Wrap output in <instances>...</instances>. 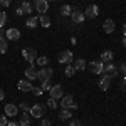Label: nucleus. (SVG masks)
Here are the masks:
<instances>
[{
  "instance_id": "obj_1",
  "label": "nucleus",
  "mask_w": 126,
  "mask_h": 126,
  "mask_svg": "<svg viewBox=\"0 0 126 126\" xmlns=\"http://www.w3.org/2000/svg\"><path fill=\"white\" fill-rule=\"evenodd\" d=\"M93 74H103V71H104V62H101V61H93V62H87L86 66Z\"/></svg>"
},
{
  "instance_id": "obj_2",
  "label": "nucleus",
  "mask_w": 126,
  "mask_h": 126,
  "mask_svg": "<svg viewBox=\"0 0 126 126\" xmlns=\"http://www.w3.org/2000/svg\"><path fill=\"white\" fill-rule=\"evenodd\" d=\"M57 61L61 64H72L74 61V56H72V50H62L57 56Z\"/></svg>"
},
{
  "instance_id": "obj_3",
  "label": "nucleus",
  "mask_w": 126,
  "mask_h": 126,
  "mask_svg": "<svg viewBox=\"0 0 126 126\" xmlns=\"http://www.w3.org/2000/svg\"><path fill=\"white\" fill-rule=\"evenodd\" d=\"M22 56H24V59H25L27 62H35V59H37V50L34 47H25L22 50Z\"/></svg>"
},
{
  "instance_id": "obj_4",
  "label": "nucleus",
  "mask_w": 126,
  "mask_h": 126,
  "mask_svg": "<svg viewBox=\"0 0 126 126\" xmlns=\"http://www.w3.org/2000/svg\"><path fill=\"white\" fill-rule=\"evenodd\" d=\"M52 74H54V71L50 67H40L37 71V79H40L44 82V81H49V79L52 78Z\"/></svg>"
},
{
  "instance_id": "obj_5",
  "label": "nucleus",
  "mask_w": 126,
  "mask_h": 126,
  "mask_svg": "<svg viewBox=\"0 0 126 126\" xmlns=\"http://www.w3.org/2000/svg\"><path fill=\"white\" fill-rule=\"evenodd\" d=\"M61 106L64 108V109H78V104L74 103V99H72V96H71V94H67V96H62Z\"/></svg>"
},
{
  "instance_id": "obj_6",
  "label": "nucleus",
  "mask_w": 126,
  "mask_h": 126,
  "mask_svg": "<svg viewBox=\"0 0 126 126\" xmlns=\"http://www.w3.org/2000/svg\"><path fill=\"white\" fill-rule=\"evenodd\" d=\"M29 113L34 118H42V116H44V113H46V106H44V104H34V106L30 108Z\"/></svg>"
},
{
  "instance_id": "obj_7",
  "label": "nucleus",
  "mask_w": 126,
  "mask_h": 126,
  "mask_svg": "<svg viewBox=\"0 0 126 126\" xmlns=\"http://www.w3.org/2000/svg\"><path fill=\"white\" fill-rule=\"evenodd\" d=\"M50 97H54V99H57V97H62L64 96V89L61 84H54V86H50Z\"/></svg>"
},
{
  "instance_id": "obj_8",
  "label": "nucleus",
  "mask_w": 126,
  "mask_h": 126,
  "mask_svg": "<svg viewBox=\"0 0 126 126\" xmlns=\"http://www.w3.org/2000/svg\"><path fill=\"white\" fill-rule=\"evenodd\" d=\"M34 2H35V10L39 12V15H44L49 9L47 0H34Z\"/></svg>"
},
{
  "instance_id": "obj_9",
  "label": "nucleus",
  "mask_w": 126,
  "mask_h": 126,
  "mask_svg": "<svg viewBox=\"0 0 126 126\" xmlns=\"http://www.w3.org/2000/svg\"><path fill=\"white\" fill-rule=\"evenodd\" d=\"M17 87H19V91H22V93H27V91H32V82H30L29 79H22V81H19V84H17Z\"/></svg>"
},
{
  "instance_id": "obj_10",
  "label": "nucleus",
  "mask_w": 126,
  "mask_h": 126,
  "mask_svg": "<svg viewBox=\"0 0 126 126\" xmlns=\"http://www.w3.org/2000/svg\"><path fill=\"white\" fill-rule=\"evenodd\" d=\"M109 86H111V78H109L108 74H104V72H103L101 81H99V87H101L103 91H108V89H109Z\"/></svg>"
},
{
  "instance_id": "obj_11",
  "label": "nucleus",
  "mask_w": 126,
  "mask_h": 126,
  "mask_svg": "<svg viewBox=\"0 0 126 126\" xmlns=\"http://www.w3.org/2000/svg\"><path fill=\"white\" fill-rule=\"evenodd\" d=\"M71 17H72V22H74V24H82V20L86 19V17H84V12H82V10H72Z\"/></svg>"
},
{
  "instance_id": "obj_12",
  "label": "nucleus",
  "mask_w": 126,
  "mask_h": 126,
  "mask_svg": "<svg viewBox=\"0 0 126 126\" xmlns=\"http://www.w3.org/2000/svg\"><path fill=\"white\" fill-rule=\"evenodd\" d=\"M114 29H116L114 20L108 19V20H104V22H103V30H104L106 34H113V32H114Z\"/></svg>"
},
{
  "instance_id": "obj_13",
  "label": "nucleus",
  "mask_w": 126,
  "mask_h": 126,
  "mask_svg": "<svg viewBox=\"0 0 126 126\" xmlns=\"http://www.w3.org/2000/svg\"><path fill=\"white\" fill-rule=\"evenodd\" d=\"M97 12H99L97 5H89V7L84 10V17H87V19H94V17L97 15Z\"/></svg>"
},
{
  "instance_id": "obj_14",
  "label": "nucleus",
  "mask_w": 126,
  "mask_h": 126,
  "mask_svg": "<svg viewBox=\"0 0 126 126\" xmlns=\"http://www.w3.org/2000/svg\"><path fill=\"white\" fill-rule=\"evenodd\" d=\"M5 35H7V39L9 40H19L20 39V30L19 29H9L7 32H5Z\"/></svg>"
},
{
  "instance_id": "obj_15",
  "label": "nucleus",
  "mask_w": 126,
  "mask_h": 126,
  "mask_svg": "<svg viewBox=\"0 0 126 126\" xmlns=\"http://www.w3.org/2000/svg\"><path fill=\"white\" fill-rule=\"evenodd\" d=\"M17 111H19V108L15 104H5V116L7 118H15Z\"/></svg>"
},
{
  "instance_id": "obj_16",
  "label": "nucleus",
  "mask_w": 126,
  "mask_h": 126,
  "mask_svg": "<svg viewBox=\"0 0 126 126\" xmlns=\"http://www.w3.org/2000/svg\"><path fill=\"white\" fill-rule=\"evenodd\" d=\"M24 74H25V78L29 79V81H35V79H37V71H35V67H34V66L27 67Z\"/></svg>"
},
{
  "instance_id": "obj_17",
  "label": "nucleus",
  "mask_w": 126,
  "mask_h": 126,
  "mask_svg": "<svg viewBox=\"0 0 126 126\" xmlns=\"http://www.w3.org/2000/svg\"><path fill=\"white\" fill-rule=\"evenodd\" d=\"M72 66H74L76 71H84L86 66H87V62L84 61V59H76V61H72Z\"/></svg>"
},
{
  "instance_id": "obj_18",
  "label": "nucleus",
  "mask_w": 126,
  "mask_h": 126,
  "mask_svg": "<svg viewBox=\"0 0 126 126\" xmlns=\"http://www.w3.org/2000/svg\"><path fill=\"white\" fill-rule=\"evenodd\" d=\"M113 57H114V56H113V50H104V52L101 54V59H99V61L104 62V64H108V62L113 61Z\"/></svg>"
},
{
  "instance_id": "obj_19",
  "label": "nucleus",
  "mask_w": 126,
  "mask_h": 126,
  "mask_svg": "<svg viewBox=\"0 0 126 126\" xmlns=\"http://www.w3.org/2000/svg\"><path fill=\"white\" fill-rule=\"evenodd\" d=\"M25 25H27L29 29H35V27H39V17H29L27 22H25Z\"/></svg>"
},
{
  "instance_id": "obj_20",
  "label": "nucleus",
  "mask_w": 126,
  "mask_h": 126,
  "mask_svg": "<svg viewBox=\"0 0 126 126\" xmlns=\"http://www.w3.org/2000/svg\"><path fill=\"white\" fill-rule=\"evenodd\" d=\"M39 25L44 27V29H47L49 25H50V19H49L46 14H44V15H39Z\"/></svg>"
},
{
  "instance_id": "obj_21",
  "label": "nucleus",
  "mask_w": 126,
  "mask_h": 126,
  "mask_svg": "<svg viewBox=\"0 0 126 126\" xmlns=\"http://www.w3.org/2000/svg\"><path fill=\"white\" fill-rule=\"evenodd\" d=\"M19 9L22 10V14H30V12H32V5H30L29 2H24V3L20 5Z\"/></svg>"
},
{
  "instance_id": "obj_22",
  "label": "nucleus",
  "mask_w": 126,
  "mask_h": 126,
  "mask_svg": "<svg viewBox=\"0 0 126 126\" xmlns=\"http://www.w3.org/2000/svg\"><path fill=\"white\" fill-rule=\"evenodd\" d=\"M59 118H61L62 121H66V119H69V118H72V113H71L69 109H62L61 114H59Z\"/></svg>"
},
{
  "instance_id": "obj_23",
  "label": "nucleus",
  "mask_w": 126,
  "mask_h": 126,
  "mask_svg": "<svg viewBox=\"0 0 126 126\" xmlns=\"http://www.w3.org/2000/svg\"><path fill=\"white\" fill-rule=\"evenodd\" d=\"M47 62H49V57H46V56H40V57L35 59V64H39L40 67H46Z\"/></svg>"
},
{
  "instance_id": "obj_24",
  "label": "nucleus",
  "mask_w": 126,
  "mask_h": 126,
  "mask_svg": "<svg viewBox=\"0 0 126 126\" xmlns=\"http://www.w3.org/2000/svg\"><path fill=\"white\" fill-rule=\"evenodd\" d=\"M72 14V7L71 5H62L61 7V15H71Z\"/></svg>"
},
{
  "instance_id": "obj_25",
  "label": "nucleus",
  "mask_w": 126,
  "mask_h": 126,
  "mask_svg": "<svg viewBox=\"0 0 126 126\" xmlns=\"http://www.w3.org/2000/svg\"><path fill=\"white\" fill-rule=\"evenodd\" d=\"M64 72H66V76H67V78H72V76H74V72H76V69H74L72 64H67V67H66Z\"/></svg>"
},
{
  "instance_id": "obj_26",
  "label": "nucleus",
  "mask_w": 126,
  "mask_h": 126,
  "mask_svg": "<svg viewBox=\"0 0 126 126\" xmlns=\"http://www.w3.org/2000/svg\"><path fill=\"white\" fill-rule=\"evenodd\" d=\"M7 47H9L7 46V40L3 39V37H0V54H5L7 52Z\"/></svg>"
},
{
  "instance_id": "obj_27",
  "label": "nucleus",
  "mask_w": 126,
  "mask_h": 126,
  "mask_svg": "<svg viewBox=\"0 0 126 126\" xmlns=\"http://www.w3.org/2000/svg\"><path fill=\"white\" fill-rule=\"evenodd\" d=\"M19 125H20V126H29V125H30V118L27 116V114H24V116L20 118Z\"/></svg>"
},
{
  "instance_id": "obj_28",
  "label": "nucleus",
  "mask_w": 126,
  "mask_h": 126,
  "mask_svg": "<svg viewBox=\"0 0 126 126\" xmlns=\"http://www.w3.org/2000/svg\"><path fill=\"white\" fill-rule=\"evenodd\" d=\"M47 106L50 108V109H56V108H57V103H56L54 97H49V99H47Z\"/></svg>"
},
{
  "instance_id": "obj_29",
  "label": "nucleus",
  "mask_w": 126,
  "mask_h": 126,
  "mask_svg": "<svg viewBox=\"0 0 126 126\" xmlns=\"http://www.w3.org/2000/svg\"><path fill=\"white\" fill-rule=\"evenodd\" d=\"M5 22H7V14L5 12H0V27H3Z\"/></svg>"
},
{
  "instance_id": "obj_30",
  "label": "nucleus",
  "mask_w": 126,
  "mask_h": 126,
  "mask_svg": "<svg viewBox=\"0 0 126 126\" xmlns=\"http://www.w3.org/2000/svg\"><path fill=\"white\" fill-rule=\"evenodd\" d=\"M50 86H52V84H50V79H49V81H44V82H42V91H49V89H50Z\"/></svg>"
},
{
  "instance_id": "obj_31",
  "label": "nucleus",
  "mask_w": 126,
  "mask_h": 126,
  "mask_svg": "<svg viewBox=\"0 0 126 126\" xmlns=\"http://www.w3.org/2000/svg\"><path fill=\"white\" fill-rule=\"evenodd\" d=\"M42 93H44L42 87H32V94L34 96H42Z\"/></svg>"
},
{
  "instance_id": "obj_32",
  "label": "nucleus",
  "mask_w": 126,
  "mask_h": 126,
  "mask_svg": "<svg viewBox=\"0 0 126 126\" xmlns=\"http://www.w3.org/2000/svg\"><path fill=\"white\" fill-rule=\"evenodd\" d=\"M7 123H9L7 121V116L5 114H0V126H7Z\"/></svg>"
},
{
  "instance_id": "obj_33",
  "label": "nucleus",
  "mask_w": 126,
  "mask_h": 126,
  "mask_svg": "<svg viewBox=\"0 0 126 126\" xmlns=\"http://www.w3.org/2000/svg\"><path fill=\"white\" fill-rule=\"evenodd\" d=\"M20 109H22V111H24L25 114H27V113H29V111H30V108L27 106V103H22V104H20Z\"/></svg>"
},
{
  "instance_id": "obj_34",
  "label": "nucleus",
  "mask_w": 126,
  "mask_h": 126,
  "mask_svg": "<svg viewBox=\"0 0 126 126\" xmlns=\"http://www.w3.org/2000/svg\"><path fill=\"white\" fill-rule=\"evenodd\" d=\"M69 126H82V125H81V121H79V119H72Z\"/></svg>"
},
{
  "instance_id": "obj_35",
  "label": "nucleus",
  "mask_w": 126,
  "mask_h": 126,
  "mask_svg": "<svg viewBox=\"0 0 126 126\" xmlns=\"http://www.w3.org/2000/svg\"><path fill=\"white\" fill-rule=\"evenodd\" d=\"M10 2H12V0H0V5H3V7H9Z\"/></svg>"
},
{
  "instance_id": "obj_36",
  "label": "nucleus",
  "mask_w": 126,
  "mask_h": 126,
  "mask_svg": "<svg viewBox=\"0 0 126 126\" xmlns=\"http://www.w3.org/2000/svg\"><path fill=\"white\" fill-rule=\"evenodd\" d=\"M40 126H52V125H50L49 119H42V121H40Z\"/></svg>"
},
{
  "instance_id": "obj_37",
  "label": "nucleus",
  "mask_w": 126,
  "mask_h": 126,
  "mask_svg": "<svg viewBox=\"0 0 126 126\" xmlns=\"http://www.w3.org/2000/svg\"><path fill=\"white\" fill-rule=\"evenodd\" d=\"M3 97H5V91H3V89H2V87H0V101H2V99H3Z\"/></svg>"
},
{
  "instance_id": "obj_38",
  "label": "nucleus",
  "mask_w": 126,
  "mask_h": 126,
  "mask_svg": "<svg viewBox=\"0 0 126 126\" xmlns=\"http://www.w3.org/2000/svg\"><path fill=\"white\" fill-rule=\"evenodd\" d=\"M121 86H123V89L126 91V76H125V79H123V82H121Z\"/></svg>"
},
{
  "instance_id": "obj_39",
  "label": "nucleus",
  "mask_w": 126,
  "mask_h": 126,
  "mask_svg": "<svg viewBox=\"0 0 126 126\" xmlns=\"http://www.w3.org/2000/svg\"><path fill=\"white\" fill-rule=\"evenodd\" d=\"M121 71H123V72L126 74V62H125V64H121Z\"/></svg>"
},
{
  "instance_id": "obj_40",
  "label": "nucleus",
  "mask_w": 126,
  "mask_h": 126,
  "mask_svg": "<svg viewBox=\"0 0 126 126\" xmlns=\"http://www.w3.org/2000/svg\"><path fill=\"white\" fill-rule=\"evenodd\" d=\"M7 125H9V126H20L19 123H7Z\"/></svg>"
},
{
  "instance_id": "obj_41",
  "label": "nucleus",
  "mask_w": 126,
  "mask_h": 126,
  "mask_svg": "<svg viewBox=\"0 0 126 126\" xmlns=\"http://www.w3.org/2000/svg\"><path fill=\"white\" fill-rule=\"evenodd\" d=\"M123 47L126 49V35H125V37H123Z\"/></svg>"
},
{
  "instance_id": "obj_42",
  "label": "nucleus",
  "mask_w": 126,
  "mask_h": 126,
  "mask_svg": "<svg viewBox=\"0 0 126 126\" xmlns=\"http://www.w3.org/2000/svg\"><path fill=\"white\" fill-rule=\"evenodd\" d=\"M0 37H3V30H2V27H0Z\"/></svg>"
},
{
  "instance_id": "obj_43",
  "label": "nucleus",
  "mask_w": 126,
  "mask_h": 126,
  "mask_svg": "<svg viewBox=\"0 0 126 126\" xmlns=\"http://www.w3.org/2000/svg\"><path fill=\"white\" fill-rule=\"evenodd\" d=\"M123 29H125V35H126V25H125V27H123Z\"/></svg>"
},
{
  "instance_id": "obj_44",
  "label": "nucleus",
  "mask_w": 126,
  "mask_h": 126,
  "mask_svg": "<svg viewBox=\"0 0 126 126\" xmlns=\"http://www.w3.org/2000/svg\"><path fill=\"white\" fill-rule=\"evenodd\" d=\"M47 2H49V0H47Z\"/></svg>"
}]
</instances>
